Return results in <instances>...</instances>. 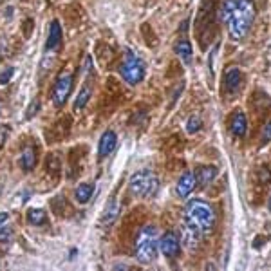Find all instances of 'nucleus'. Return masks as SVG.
Wrapping results in <instances>:
<instances>
[{
  "instance_id": "nucleus-1",
  "label": "nucleus",
  "mask_w": 271,
  "mask_h": 271,
  "mask_svg": "<svg viewBox=\"0 0 271 271\" xmlns=\"http://www.w3.org/2000/svg\"><path fill=\"white\" fill-rule=\"evenodd\" d=\"M183 219L188 226L197 230L201 235L210 233L215 226V212H213L212 204L203 199L188 201V204L183 210Z\"/></svg>"
},
{
  "instance_id": "nucleus-2",
  "label": "nucleus",
  "mask_w": 271,
  "mask_h": 271,
  "mask_svg": "<svg viewBox=\"0 0 271 271\" xmlns=\"http://www.w3.org/2000/svg\"><path fill=\"white\" fill-rule=\"evenodd\" d=\"M255 20V4L253 0H237L226 26H228L230 36L233 40H242L250 31Z\"/></svg>"
},
{
  "instance_id": "nucleus-3",
  "label": "nucleus",
  "mask_w": 271,
  "mask_h": 271,
  "mask_svg": "<svg viewBox=\"0 0 271 271\" xmlns=\"http://www.w3.org/2000/svg\"><path fill=\"white\" fill-rule=\"evenodd\" d=\"M159 241H157V232L154 226H145L136 237V258L141 264L154 262L157 255Z\"/></svg>"
},
{
  "instance_id": "nucleus-4",
  "label": "nucleus",
  "mask_w": 271,
  "mask_h": 271,
  "mask_svg": "<svg viewBox=\"0 0 271 271\" xmlns=\"http://www.w3.org/2000/svg\"><path fill=\"white\" fill-rule=\"evenodd\" d=\"M159 188V179L154 172L150 170H141V172H136L130 177V185H128V190L134 197L138 199H149L154 197Z\"/></svg>"
},
{
  "instance_id": "nucleus-5",
  "label": "nucleus",
  "mask_w": 271,
  "mask_h": 271,
  "mask_svg": "<svg viewBox=\"0 0 271 271\" xmlns=\"http://www.w3.org/2000/svg\"><path fill=\"white\" fill-rule=\"evenodd\" d=\"M119 74L128 85H138L145 78V64L134 53H127L123 64L119 65Z\"/></svg>"
},
{
  "instance_id": "nucleus-6",
  "label": "nucleus",
  "mask_w": 271,
  "mask_h": 271,
  "mask_svg": "<svg viewBox=\"0 0 271 271\" xmlns=\"http://www.w3.org/2000/svg\"><path fill=\"white\" fill-rule=\"evenodd\" d=\"M71 89H72V74H69V72L60 74L55 83V89H53V103L56 107H64L69 94H71Z\"/></svg>"
},
{
  "instance_id": "nucleus-7",
  "label": "nucleus",
  "mask_w": 271,
  "mask_h": 271,
  "mask_svg": "<svg viewBox=\"0 0 271 271\" xmlns=\"http://www.w3.org/2000/svg\"><path fill=\"white\" fill-rule=\"evenodd\" d=\"M159 250L166 258H174L181 253V241L174 232H166L159 239Z\"/></svg>"
},
{
  "instance_id": "nucleus-8",
  "label": "nucleus",
  "mask_w": 271,
  "mask_h": 271,
  "mask_svg": "<svg viewBox=\"0 0 271 271\" xmlns=\"http://www.w3.org/2000/svg\"><path fill=\"white\" fill-rule=\"evenodd\" d=\"M195 187H197V183H195V174L194 172H185V174L181 175V179L177 181L175 192H177V195L181 197V199H187L188 195L195 190Z\"/></svg>"
},
{
  "instance_id": "nucleus-9",
  "label": "nucleus",
  "mask_w": 271,
  "mask_h": 271,
  "mask_svg": "<svg viewBox=\"0 0 271 271\" xmlns=\"http://www.w3.org/2000/svg\"><path fill=\"white\" fill-rule=\"evenodd\" d=\"M116 145H118V136H116L112 130H107L105 134L102 136V140H100V147H98V154H100V157L110 156L112 150L116 149Z\"/></svg>"
},
{
  "instance_id": "nucleus-10",
  "label": "nucleus",
  "mask_w": 271,
  "mask_h": 271,
  "mask_svg": "<svg viewBox=\"0 0 271 271\" xmlns=\"http://www.w3.org/2000/svg\"><path fill=\"white\" fill-rule=\"evenodd\" d=\"M199 237L201 233L197 230H194L192 226H188L187 222H183L181 226V242L187 246L188 250H195L199 246Z\"/></svg>"
},
{
  "instance_id": "nucleus-11",
  "label": "nucleus",
  "mask_w": 271,
  "mask_h": 271,
  "mask_svg": "<svg viewBox=\"0 0 271 271\" xmlns=\"http://www.w3.org/2000/svg\"><path fill=\"white\" fill-rule=\"evenodd\" d=\"M241 81H242V74L239 69L232 67L226 71L224 74V89L228 91V93H237L239 87H241Z\"/></svg>"
},
{
  "instance_id": "nucleus-12",
  "label": "nucleus",
  "mask_w": 271,
  "mask_h": 271,
  "mask_svg": "<svg viewBox=\"0 0 271 271\" xmlns=\"http://www.w3.org/2000/svg\"><path fill=\"white\" fill-rule=\"evenodd\" d=\"M60 42H62V26H60L58 20H53L51 27H49V36H47V42H46V51L58 49Z\"/></svg>"
},
{
  "instance_id": "nucleus-13",
  "label": "nucleus",
  "mask_w": 271,
  "mask_h": 271,
  "mask_svg": "<svg viewBox=\"0 0 271 271\" xmlns=\"http://www.w3.org/2000/svg\"><path fill=\"white\" fill-rule=\"evenodd\" d=\"M232 132H233V136H237V138H242V136H246V132H248V118H246V114L242 110H237V112L233 114Z\"/></svg>"
},
{
  "instance_id": "nucleus-14",
  "label": "nucleus",
  "mask_w": 271,
  "mask_h": 271,
  "mask_svg": "<svg viewBox=\"0 0 271 271\" xmlns=\"http://www.w3.org/2000/svg\"><path fill=\"white\" fill-rule=\"evenodd\" d=\"M175 53H177V56L183 60V64L192 65V62H194V56H192V46H190V42H188L187 38L177 40V43H175Z\"/></svg>"
},
{
  "instance_id": "nucleus-15",
  "label": "nucleus",
  "mask_w": 271,
  "mask_h": 271,
  "mask_svg": "<svg viewBox=\"0 0 271 271\" xmlns=\"http://www.w3.org/2000/svg\"><path fill=\"white\" fill-rule=\"evenodd\" d=\"M215 175H217L215 166H203V168H199L197 174H195V183H197L199 187H208V185L215 179Z\"/></svg>"
},
{
  "instance_id": "nucleus-16",
  "label": "nucleus",
  "mask_w": 271,
  "mask_h": 271,
  "mask_svg": "<svg viewBox=\"0 0 271 271\" xmlns=\"http://www.w3.org/2000/svg\"><path fill=\"white\" fill-rule=\"evenodd\" d=\"M93 194H94V185H93V183H81V185H78L74 197H76V201L80 204H85V203H89V201H91Z\"/></svg>"
},
{
  "instance_id": "nucleus-17",
  "label": "nucleus",
  "mask_w": 271,
  "mask_h": 271,
  "mask_svg": "<svg viewBox=\"0 0 271 271\" xmlns=\"http://www.w3.org/2000/svg\"><path fill=\"white\" fill-rule=\"evenodd\" d=\"M20 165L24 170H33L34 166H36V154H34L33 147L24 149V152H22V156H20Z\"/></svg>"
},
{
  "instance_id": "nucleus-18",
  "label": "nucleus",
  "mask_w": 271,
  "mask_h": 271,
  "mask_svg": "<svg viewBox=\"0 0 271 271\" xmlns=\"http://www.w3.org/2000/svg\"><path fill=\"white\" fill-rule=\"evenodd\" d=\"M118 201L116 199H112L109 203V206L105 208V212H103V215H102V222L105 226H110L112 222L116 220V217H118Z\"/></svg>"
},
{
  "instance_id": "nucleus-19",
  "label": "nucleus",
  "mask_w": 271,
  "mask_h": 271,
  "mask_svg": "<svg viewBox=\"0 0 271 271\" xmlns=\"http://www.w3.org/2000/svg\"><path fill=\"white\" fill-rule=\"evenodd\" d=\"M27 220H29V224L40 226L47 220V213L43 210H40V208H31L29 212H27Z\"/></svg>"
},
{
  "instance_id": "nucleus-20",
  "label": "nucleus",
  "mask_w": 271,
  "mask_h": 271,
  "mask_svg": "<svg viewBox=\"0 0 271 271\" xmlns=\"http://www.w3.org/2000/svg\"><path fill=\"white\" fill-rule=\"evenodd\" d=\"M235 4H237V0H224L222 6H220V20L224 22V24L228 22V18H230V15H232L233 8H235Z\"/></svg>"
},
{
  "instance_id": "nucleus-21",
  "label": "nucleus",
  "mask_w": 271,
  "mask_h": 271,
  "mask_svg": "<svg viewBox=\"0 0 271 271\" xmlns=\"http://www.w3.org/2000/svg\"><path fill=\"white\" fill-rule=\"evenodd\" d=\"M91 98V87H87L85 85L83 89L80 91V94H78V100H76V110H81L85 105H87V102H89Z\"/></svg>"
},
{
  "instance_id": "nucleus-22",
  "label": "nucleus",
  "mask_w": 271,
  "mask_h": 271,
  "mask_svg": "<svg viewBox=\"0 0 271 271\" xmlns=\"http://www.w3.org/2000/svg\"><path fill=\"white\" fill-rule=\"evenodd\" d=\"M201 127H203V121H201L199 116H192V118H188V121H187V132L188 134H195Z\"/></svg>"
},
{
  "instance_id": "nucleus-23",
  "label": "nucleus",
  "mask_w": 271,
  "mask_h": 271,
  "mask_svg": "<svg viewBox=\"0 0 271 271\" xmlns=\"http://www.w3.org/2000/svg\"><path fill=\"white\" fill-rule=\"evenodd\" d=\"M15 69L13 67H6L4 71H0V85H8L9 80L13 78Z\"/></svg>"
},
{
  "instance_id": "nucleus-24",
  "label": "nucleus",
  "mask_w": 271,
  "mask_h": 271,
  "mask_svg": "<svg viewBox=\"0 0 271 271\" xmlns=\"http://www.w3.org/2000/svg\"><path fill=\"white\" fill-rule=\"evenodd\" d=\"M13 239V230L8 226H0V242H9Z\"/></svg>"
},
{
  "instance_id": "nucleus-25",
  "label": "nucleus",
  "mask_w": 271,
  "mask_h": 271,
  "mask_svg": "<svg viewBox=\"0 0 271 271\" xmlns=\"http://www.w3.org/2000/svg\"><path fill=\"white\" fill-rule=\"evenodd\" d=\"M38 109H40V102H38V100H33V103H31V105L27 107V114H26V118H27V119H31L34 114H36V112H38Z\"/></svg>"
},
{
  "instance_id": "nucleus-26",
  "label": "nucleus",
  "mask_w": 271,
  "mask_h": 271,
  "mask_svg": "<svg viewBox=\"0 0 271 271\" xmlns=\"http://www.w3.org/2000/svg\"><path fill=\"white\" fill-rule=\"evenodd\" d=\"M262 140H264V143H269V141H271V121L267 123L266 127H264V132H262Z\"/></svg>"
},
{
  "instance_id": "nucleus-27",
  "label": "nucleus",
  "mask_w": 271,
  "mask_h": 271,
  "mask_svg": "<svg viewBox=\"0 0 271 271\" xmlns=\"http://www.w3.org/2000/svg\"><path fill=\"white\" fill-rule=\"evenodd\" d=\"M8 127H0V147L6 143V138H8Z\"/></svg>"
},
{
  "instance_id": "nucleus-28",
  "label": "nucleus",
  "mask_w": 271,
  "mask_h": 271,
  "mask_svg": "<svg viewBox=\"0 0 271 271\" xmlns=\"http://www.w3.org/2000/svg\"><path fill=\"white\" fill-rule=\"evenodd\" d=\"M8 219H9L8 213H6V212H0V226L4 224V222H6V220H8Z\"/></svg>"
},
{
  "instance_id": "nucleus-29",
  "label": "nucleus",
  "mask_w": 271,
  "mask_h": 271,
  "mask_svg": "<svg viewBox=\"0 0 271 271\" xmlns=\"http://www.w3.org/2000/svg\"><path fill=\"white\" fill-rule=\"evenodd\" d=\"M267 206H269V210H271V195H269V203H267Z\"/></svg>"
},
{
  "instance_id": "nucleus-30",
  "label": "nucleus",
  "mask_w": 271,
  "mask_h": 271,
  "mask_svg": "<svg viewBox=\"0 0 271 271\" xmlns=\"http://www.w3.org/2000/svg\"><path fill=\"white\" fill-rule=\"evenodd\" d=\"M0 109H2V102H0Z\"/></svg>"
},
{
  "instance_id": "nucleus-31",
  "label": "nucleus",
  "mask_w": 271,
  "mask_h": 271,
  "mask_svg": "<svg viewBox=\"0 0 271 271\" xmlns=\"http://www.w3.org/2000/svg\"><path fill=\"white\" fill-rule=\"evenodd\" d=\"M2 2H4V0H0V4H2Z\"/></svg>"
}]
</instances>
